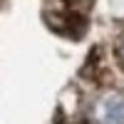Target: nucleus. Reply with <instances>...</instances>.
Masks as SVG:
<instances>
[{"label":"nucleus","mask_w":124,"mask_h":124,"mask_svg":"<svg viewBox=\"0 0 124 124\" xmlns=\"http://www.w3.org/2000/svg\"><path fill=\"white\" fill-rule=\"evenodd\" d=\"M0 5H3V0H0Z\"/></svg>","instance_id":"2"},{"label":"nucleus","mask_w":124,"mask_h":124,"mask_svg":"<svg viewBox=\"0 0 124 124\" xmlns=\"http://www.w3.org/2000/svg\"><path fill=\"white\" fill-rule=\"evenodd\" d=\"M119 57H122V65H124V40H122V45H119Z\"/></svg>","instance_id":"1"}]
</instances>
